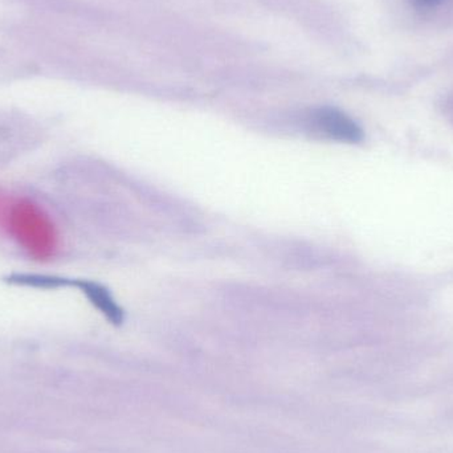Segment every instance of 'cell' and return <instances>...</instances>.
Returning <instances> with one entry per match:
<instances>
[{
	"mask_svg": "<svg viewBox=\"0 0 453 453\" xmlns=\"http://www.w3.org/2000/svg\"><path fill=\"white\" fill-rule=\"evenodd\" d=\"M308 122L311 132L338 142L359 143L365 138L362 127L337 108L316 109L311 111Z\"/></svg>",
	"mask_w": 453,
	"mask_h": 453,
	"instance_id": "6da1fadb",
	"label": "cell"
},
{
	"mask_svg": "<svg viewBox=\"0 0 453 453\" xmlns=\"http://www.w3.org/2000/svg\"><path fill=\"white\" fill-rule=\"evenodd\" d=\"M73 287L81 290L95 308H97L109 322L119 326L124 322V311L117 305L109 290L98 282L88 280H73Z\"/></svg>",
	"mask_w": 453,
	"mask_h": 453,
	"instance_id": "7a4b0ae2",
	"label": "cell"
},
{
	"mask_svg": "<svg viewBox=\"0 0 453 453\" xmlns=\"http://www.w3.org/2000/svg\"><path fill=\"white\" fill-rule=\"evenodd\" d=\"M7 284L16 287L35 288V289H60V288L73 287V280L60 276L37 273H12L4 277Z\"/></svg>",
	"mask_w": 453,
	"mask_h": 453,
	"instance_id": "3957f363",
	"label": "cell"
},
{
	"mask_svg": "<svg viewBox=\"0 0 453 453\" xmlns=\"http://www.w3.org/2000/svg\"><path fill=\"white\" fill-rule=\"evenodd\" d=\"M446 0H411L412 4L419 10H428V8H435L441 5Z\"/></svg>",
	"mask_w": 453,
	"mask_h": 453,
	"instance_id": "277c9868",
	"label": "cell"
}]
</instances>
